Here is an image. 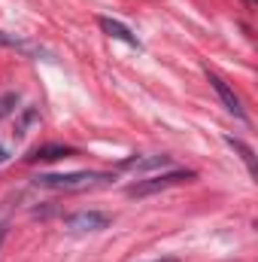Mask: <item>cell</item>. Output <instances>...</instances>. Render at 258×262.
<instances>
[{
	"label": "cell",
	"mask_w": 258,
	"mask_h": 262,
	"mask_svg": "<svg viewBox=\"0 0 258 262\" xmlns=\"http://www.w3.org/2000/svg\"><path fill=\"white\" fill-rule=\"evenodd\" d=\"M97 25H100V31L107 34V37H113V40H122V43H128L131 49H140V40H137V34H131L128 28L122 25V21H116V18H107V15H100L97 18Z\"/></svg>",
	"instance_id": "52a82bcc"
},
{
	"label": "cell",
	"mask_w": 258,
	"mask_h": 262,
	"mask_svg": "<svg viewBox=\"0 0 258 262\" xmlns=\"http://www.w3.org/2000/svg\"><path fill=\"white\" fill-rule=\"evenodd\" d=\"M225 143L231 146V149H237L240 152V159L246 162V168H249V174L255 177V152H252V146H246L240 137H225Z\"/></svg>",
	"instance_id": "ba28073f"
},
{
	"label": "cell",
	"mask_w": 258,
	"mask_h": 262,
	"mask_svg": "<svg viewBox=\"0 0 258 262\" xmlns=\"http://www.w3.org/2000/svg\"><path fill=\"white\" fill-rule=\"evenodd\" d=\"M110 180H113V174H107V171H70V174H40L34 180V186L52 189V192H85V189L104 186Z\"/></svg>",
	"instance_id": "6da1fadb"
},
{
	"label": "cell",
	"mask_w": 258,
	"mask_h": 262,
	"mask_svg": "<svg viewBox=\"0 0 258 262\" xmlns=\"http://www.w3.org/2000/svg\"><path fill=\"white\" fill-rule=\"evenodd\" d=\"M6 229H9V226H6V223H0V244H3V238H6Z\"/></svg>",
	"instance_id": "7c38bea8"
},
{
	"label": "cell",
	"mask_w": 258,
	"mask_h": 262,
	"mask_svg": "<svg viewBox=\"0 0 258 262\" xmlns=\"http://www.w3.org/2000/svg\"><path fill=\"white\" fill-rule=\"evenodd\" d=\"M119 168L125 171H152V168H173V159L170 156H134L119 162Z\"/></svg>",
	"instance_id": "8992f818"
},
{
	"label": "cell",
	"mask_w": 258,
	"mask_h": 262,
	"mask_svg": "<svg viewBox=\"0 0 258 262\" xmlns=\"http://www.w3.org/2000/svg\"><path fill=\"white\" fill-rule=\"evenodd\" d=\"M70 156H76V149H73V146H64V143H43V146L31 149V152L24 156V162H28V165H37V162H58V159H70Z\"/></svg>",
	"instance_id": "5b68a950"
},
{
	"label": "cell",
	"mask_w": 258,
	"mask_h": 262,
	"mask_svg": "<svg viewBox=\"0 0 258 262\" xmlns=\"http://www.w3.org/2000/svg\"><path fill=\"white\" fill-rule=\"evenodd\" d=\"M37 119V110L34 107H28L24 113H21V119H18V125H15V137H24V131H28V125Z\"/></svg>",
	"instance_id": "30bf717a"
},
{
	"label": "cell",
	"mask_w": 258,
	"mask_h": 262,
	"mask_svg": "<svg viewBox=\"0 0 258 262\" xmlns=\"http://www.w3.org/2000/svg\"><path fill=\"white\" fill-rule=\"evenodd\" d=\"M207 79H210V85L216 89V95H219V101L225 104V110H228L231 116H237L240 122H249V116H246V110H243V101L234 95V89H231L222 76H216V73H210V70H207Z\"/></svg>",
	"instance_id": "277c9868"
},
{
	"label": "cell",
	"mask_w": 258,
	"mask_h": 262,
	"mask_svg": "<svg viewBox=\"0 0 258 262\" xmlns=\"http://www.w3.org/2000/svg\"><path fill=\"white\" fill-rule=\"evenodd\" d=\"M9 159V152H6V146H0V162H6Z\"/></svg>",
	"instance_id": "4fadbf2b"
},
{
	"label": "cell",
	"mask_w": 258,
	"mask_h": 262,
	"mask_svg": "<svg viewBox=\"0 0 258 262\" xmlns=\"http://www.w3.org/2000/svg\"><path fill=\"white\" fill-rule=\"evenodd\" d=\"M110 223H113V216L100 213V210H76V213L64 216V229L73 235H94V232L110 229Z\"/></svg>",
	"instance_id": "3957f363"
},
{
	"label": "cell",
	"mask_w": 258,
	"mask_h": 262,
	"mask_svg": "<svg viewBox=\"0 0 258 262\" xmlns=\"http://www.w3.org/2000/svg\"><path fill=\"white\" fill-rule=\"evenodd\" d=\"M0 46H6V49H28V43H21L12 34H3V31H0Z\"/></svg>",
	"instance_id": "8fae6325"
},
{
	"label": "cell",
	"mask_w": 258,
	"mask_h": 262,
	"mask_svg": "<svg viewBox=\"0 0 258 262\" xmlns=\"http://www.w3.org/2000/svg\"><path fill=\"white\" fill-rule=\"evenodd\" d=\"M18 92H6V95H0V122L6 119V116H12L15 113V107H18Z\"/></svg>",
	"instance_id": "9c48e42d"
},
{
	"label": "cell",
	"mask_w": 258,
	"mask_h": 262,
	"mask_svg": "<svg viewBox=\"0 0 258 262\" xmlns=\"http://www.w3.org/2000/svg\"><path fill=\"white\" fill-rule=\"evenodd\" d=\"M246 3H255V0H246Z\"/></svg>",
	"instance_id": "9a60e30c"
},
{
	"label": "cell",
	"mask_w": 258,
	"mask_h": 262,
	"mask_svg": "<svg viewBox=\"0 0 258 262\" xmlns=\"http://www.w3.org/2000/svg\"><path fill=\"white\" fill-rule=\"evenodd\" d=\"M194 171H186V168H170L164 174H152L146 180H137L128 186V198H146V195H155V192H164L170 186H183V183H192Z\"/></svg>",
	"instance_id": "7a4b0ae2"
},
{
	"label": "cell",
	"mask_w": 258,
	"mask_h": 262,
	"mask_svg": "<svg viewBox=\"0 0 258 262\" xmlns=\"http://www.w3.org/2000/svg\"><path fill=\"white\" fill-rule=\"evenodd\" d=\"M152 262H179L176 256H164V259H152Z\"/></svg>",
	"instance_id": "5bb4252c"
}]
</instances>
